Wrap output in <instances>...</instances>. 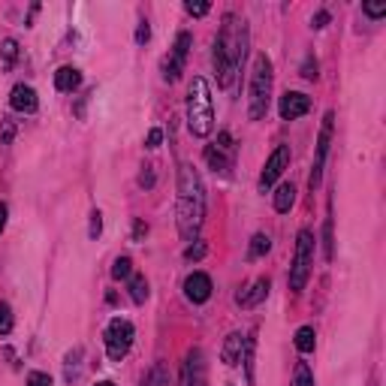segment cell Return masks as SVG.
<instances>
[{
	"label": "cell",
	"instance_id": "cell-15",
	"mask_svg": "<svg viewBox=\"0 0 386 386\" xmlns=\"http://www.w3.org/2000/svg\"><path fill=\"white\" fill-rule=\"evenodd\" d=\"M242 350H245V335L242 332H229L224 350H220V360H224V365L233 369V365L242 362Z\"/></svg>",
	"mask_w": 386,
	"mask_h": 386
},
{
	"label": "cell",
	"instance_id": "cell-10",
	"mask_svg": "<svg viewBox=\"0 0 386 386\" xmlns=\"http://www.w3.org/2000/svg\"><path fill=\"white\" fill-rule=\"evenodd\" d=\"M181 386H208L206 380V356L199 347H193L187 353L185 365H181Z\"/></svg>",
	"mask_w": 386,
	"mask_h": 386
},
{
	"label": "cell",
	"instance_id": "cell-22",
	"mask_svg": "<svg viewBox=\"0 0 386 386\" xmlns=\"http://www.w3.org/2000/svg\"><path fill=\"white\" fill-rule=\"evenodd\" d=\"M269 251H272V238L265 236V233H256L251 238V251H247V256H251V260H256V256H265Z\"/></svg>",
	"mask_w": 386,
	"mask_h": 386
},
{
	"label": "cell",
	"instance_id": "cell-37",
	"mask_svg": "<svg viewBox=\"0 0 386 386\" xmlns=\"http://www.w3.org/2000/svg\"><path fill=\"white\" fill-rule=\"evenodd\" d=\"M160 142H163V130H151L148 133V139H145V148H160Z\"/></svg>",
	"mask_w": 386,
	"mask_h": 386
},
{
	"label": "cell",
	"instance_id": "cell-38",
	"mask_svg": "<svg viewBox=\"0 0 386 386\" xmlns=\"http://www.w3.org/2000/svg\"><path fill=\"white\" fill-rule=\"evenodd\" d=\"M148 386H167V374H163V369H160V365L151 371V380H148Z\"/></svg>",
	"mask_w": 386,
	"mask_h": 386
},
{
	"label": "cell",
	"instance_id": "cell-30",
	"mask_svg": "<svg viewBox=\"0 0 386 386\" xmlns=\"http://www.w3.org/2000/svg\"><path fill=\"white\" fill-rule=\"evenodd\" d=\"M362 13L369 18H383L386 15V0H380V3H362Z\"/></svg>",
	"mask_w": 386,
	"mask_h": 386
},
{
	"label": "cell",
	"instance_id": "cell-16",
	"mask_svg": "<svg viewBox=\"0 0 386 386\" xmlns=\"http://www.w3.org/2000/svg\"><path fill=\"white\" fill-rule=\"evenodd\" d=\"M206 163L215 172H220V176H229V167H233V157H229V154H224L217 148V145H208L206 148Z\"/></svg>",
	"mask_w": 386,
	"mask_h": 386
},
{
	"label": "cell",
	"instance_id": "cell-34",
	"mask_svg": "<svg viewBox=\"0 0 386 386\" xmlns=\"http://www.w3.org/2000/svg\"><path fill=\"white\" fill-rule=\"evenodd\" d=\"M79 360H82V350L76 347V350H72V353L67 356V380L76 378V362H79Z\"/></svg>",
	"mask_w": 386,
	"mask_h": 386
},
{
	"label": "cell",
	"instance_id": "cell-26",
	"mask_svg": "<svg viewBox=\"0 0 386 386\" xmlns=\"http://www.w3.org/2000/svg\"><path fill=\"white\" fill-rule=\"evenodd\" d=\"M317 70H320V67H317V58H314V54H305V61H302L299 76H302V79H308V82H314V79L320 76Z\"/></svg>",
	"mask_w": 386,
	"mask_h": 386
},
{
	"label": "cell",
	"instance_id": "cell-19",
	"mask_svg": "<svg viewBox=\"0 0 386 386\" xmlns=\"http://www.w3.org/2000/svg\"><path fill=\"white\" fill-rule=\"evenodd\" d=\"M254 353H256V335L251 332L245 338V350H242V362H245V378L247 386H254Z\"/></svg>",
	"mask_w": 386,
	"mask_h": 386
},
{
	"label": "cell",
	"instance_id": "cell-13",
	"mask_svg": "<svg viewBox=\"0 0 386 386\" xmlns=\"http://www.w3.org/2000/svg\"><path fill=\"white\" fill-rule=\"evenodd\" d=\"M9 106L22 115H33L40 109V100H36V91L31 85H15L13 94H9Z\"/></svg>",
	"mask_w": 386,
	"mask_h": 386
},
{
	"label": "cell",
	"instance_id": "cell-27",
	"mask_svg": "<svg viewBox=\"0 0 386 386\" xmlns=\"http://www.w3.org/2000/svg\"><path fill=\"white\" fill-rule=\"evenodd\" d=\"M13 308L6 305V302H0V335H9L13 332Z\"/></svg>",
	"mask_w": 386,
	"mask_h": 386
},
{
	"label": "cell",
	"instance_id": "cell-41",
	"mask_svg": "<svg viewBox=\"0 0 386 386\" xmlns=\"http://www.w3.org/2000/svg\"><path fill=\"white\" fill-rule=\"evenodd\" d=\"M6 217H9V208H6V202H0V233L6 229Z\"/></svg>",
	"mask_w": 386,
	"mask_h": 386
},
{
	"label": "cell",
	"instance_id": "cell-2",
	"mask_svg": "<svg viewBox=\"0 0 386 386\" xmlns=\"http://www.w3.org/2000/svg\"><path fill=\"white\" fill-rule=\"evenodd\" d=\"M178 233L181 238L193 242L196 233L202 229V220H206V187H202L199 172L190 167V163H181L178 169Z\"/></svg>",
	"mask_w": 386,
	"mask_h": 386
},
{
	"label": "cell",
	"instance_id": "cell-36",
	"mask_svg": "<svg viewBox=\"0 0 386 386\" xmlns=\"http://www.w3.org/2000/svg\"><path fill=\"white\" fill-rule=\"evenodd\" d=\"M13 133H15L13 121H9V118H3V133H0V145H9V142H13Z\"/></svg>",
	"mask_w": 386,
	"mask_h": 386
},
{
	"label": "cell",
	"instance_id": "cell-11",
	"mask_svg": "<svg viewBox=\"0 0 386 386\" xmlns=\"http://www.w3.org/2000/svg\"><path fill=\"white\" fill-rule=\"evenodd\" d=\"M278 112H281L284 121H296V118L311 112V97L302 94V91H287L278 103Z\"/></svg>",
	"mask_w": 386,
	"mask_h": 386
},
{
	"label": "cell",
	"instance_id": "cell-8",
	"mask_svg": "<svg viewBox=\"0 0 386 386\" xmlns=\"http://www.w3.org/2000/svg\"><path fill=\"white\" fill-rule=\"evenodd\" d=\"M190 45H193V36H190L187 31H181V33L176 36V45H172L169 58L163 61V79H167V82H178V76L185 72V63H187Z\"/></svg>",
	"mask_w": 386,
	"mask_h": 386
},
{
	"label": "cell",
	"instance_id": "cell-24",
	"mask_svg": "<svg viewBox=\"0 0 386 386\" xmlns=\"http://www.w3.org/2000/svg\"><path fill=\"white\" fill-rule=\"evenodd\" d=\"M130 275H133V260L130 256H118V260L112 263V278L124 281V278H130Z\"/></svg>",
	"mask_w": 386,
	"mask_h": 386
},
{
	"label": "cell",
	"instance_id": "cell-4",
	"mask_svg": "<svg viewBox=\"0 0 386 386\" xmlns=\"http://www.w3.org/2000/svg\"><path fill=\"white\" fill-rule=\"evenodd\" d=\"M272 61L269 54H256L254 72H251V91H247V118L260 121L269 112V100H272Z\"/></svg>",
	"mask_w": 386,
	"mask_h": 386
},
{
	"label": "cell",
	"instance_id": "cell-17",
	"mask_svg": "<svg viewBox=\"0 0 386 386\" xmlns=\"http://www.w3.org/2000/svg\"><path fill=\"white\" fill-rule=\"evenodd\" d=\"M82 85V72L76 67H61L54 72V88L58 91H76Z\"/></svg>",
	"mask_w": 386,
	"mask_h": 386
},
{
	"label": "cell",
	"instance_id": "cell-35",
	"mask_svg": "<svg viewBox=\"0 0 386 386\" xmlns=\"http://www.w3.org/2000/svg\"><path fill=\"white\" fill-rule=\"evenodd\" d=\"M148 40H151V27H148V22H139V27H136V43L145 45Z\"/></svg>",
	"mask_w": 386,
	"mask_h": 386
},
{
	"label": "cell",
	"instance_id": "cell-5",
	"mask_svg": "<svg viewBox=\"0 0 386 386\" xmlns=\"http://www.w3.org/2000/svg\"><path fill=\"white\" fill-rule=\"evenodd\" d=\"M314 233L311 229H299L296 236V254H293V265H290V290L302 293L311 278V265H314Z\"/></svg>",
	"mask_w": 386,
	"mask_h": 386
},
{
	"label": "cell",
	"instance_id": "cell-18",
	"mask_svg": "<svg viewBox=\"0 0 386 386\" xmlns=\"http://www.w3.org/2000/svg\"><path fill=\"white\" fill-rule=\"evenodd\" d=\"M293 206H296V187H293V185H281L278 190H275V211L287 215Z\"/></svg>",
	"mask_w": 386,
	"mask_h": 386
},
{
	"label": "cell",
	"instance_id": "cell-28",
	"mask_svg": "<svg viewBox=\"0 0 386 386\" xmlns=\"http://www.w3.org/2000/svg\"><path fill=\"white\" fill-rule=\"evenodd\" d=\"M206 254H208V245H206V242H193L187 251H185V260H187V263H199Z\"/></svg>",
	"mask_w": 386,
	"mask_h": 386
},
{
	"label": "cell",
	"instance_id": "cell-3",
	"mask_svg": "<svg viewBox=\"0 0 386 386\" xmlns=\"http://www.w3.org/2000/svg\"><path fill=\"white\" fill-rule=\"evenodd\" d=\"M187 127L199 139H206L215 130V100H211V88L202 76H193L187 88Z\"/></svg>",
	"mask_w": 386,
	"mask_h": 386
},
{
	"label": "cell",
	"instance_id": "cell-6",
	"mask_svg": "<svg viewBox=\"0 0 386 386\" xmlns=\"http://www.w3.org/2000/svg\"><path fill=\"white\" fill-rule=\"evenodd\" d=\"M133 335H136V329H133L130 320L115 317L112 323L106 326V353H109V360L121 362L124 356L130 353V347H133Z\"/></svg>",
	"mask_w": 386,
	"mask_h": 386
},
{
	"label": "cell",
	"instance_id": "cell-9",
	"mask_svg": "<svg viewBox=\"0 0 386 386\" xmlns=\"http://www.w3.org/2000/svg\"><path fill=\"white\" fill-rule=\"evenodd\" d=\"M287 167H290V145H278V148L272 151V157L265 160L263 172H260V190H269L275 181L284 176Z\"/></svg>",
	"mask_w": 386,
	"mask_h": 386
},
{
	"label": "cell",
	"instance_id": "cell-14",
	"mask_svg": "<svg viewBox=\"0 0 386 386\" xmlns=\"http://www.w3.org/2000/svg\"><path fill=\"white\" fill-rule=\"evenodd\" d=\"M269 287H272L269 278H256V281L251 284V290H247V293H238L236 302H238L242 308H256L265 296H269Z\"/></svg>",
	"mask_w": 386,
	"mask_h": 386
},
{
	"label": "cell",
	"instance_id": "cell-7",
	"mask_svg": "<svg viewBox=\"0 0 386 386\" xmlns=\"http://www.w3.org/2000/svg\"><path fill=\"white\" fill-rule=\"evenodd\" d=\"M332 127H335V112L323 115V124H320V136H317V154H314V167H311V178L308 185L311 190L320 187V178H323V167L329 157V145H332Z\"/></svg>",
	"mask_w": 386,
	"mask_h": 386
},
{
	"label": "cell",
	"instance_id": "cell-40",
	"mask_svg": "<svg viewBox=\"0 0 386 386\" xmlns=\"http://www.w3.org/2000/svg\"><path fill=\"white\" fill-rule=\"evenodd\" d=\"M326 22H329V13H326V9H320V13L311 18V27H317V31H320V27H326Z\"/></svg>",
	"mask_w": 386,
	"mask_h": 386
},
{
	"label": "cell",
	"instance_id": "cell-25",
	"mask_svg": "<svg viewBox=\"0 0 386 386\" xmlns=\"http://www.w3.org/2000/svg\"><path fill=\"white\" fill-rule=\"evenodd\" d=\"M0 58H3V67H13L15 58H18V43L3 40V45H0Z\"/></svg>",
	"mask_w": 386,
	"mask_h": 386
},
{
	"label": "cell",
	"instance_id": "cell-29",
	"mask_svg": "<svg viewBox=\"0 0 386 386\" xmlns=\"http://www.w3.org/2000/svg\"><path fill=\"white\" fill-rule=\"evenodd\" d=\"M332 217H326V226H323V256L332 260Z\"/></svg>",
	"mask_w": 386,
	"mask_h": 386
},
{
	"label": "cell",
	"instance_id": "cell-32",
	"mask_svg": "<svg viewBox=\"0 0 386 386\" xmlns=\"http://www.w3.org/2000/svg\"><path fill=\"white\" fill-rule=\"evenodd\" d=\"M27 386H52V378L45 371H31L27 374Z\"/></svg>",
	"mask_w": 386,
	"mask_h": 386
},
{
	"label": "cell",
	"instance_id": "cell-21",
	"mask_svg": "<svg viewBox=\"0 0 386 386\" xmlns=\"http://www.w3.org/2000/svg\"><path fill=\"white\" fill-rule=\"evenodd\" d=\"M127 281H130V299L136 302V305H142V302L148 299V293H151L148 290V281H145L142 275H130Z\"/></svg>",
	"mask_w": 386,
	"mask_h": 386
},
{
	"label": "cell",
	"instance_id": "cell-20",
	"mask_svg": "<svg viewBox=\"0 0 386 386\" xmlns=\"http://www.w3.org/2000/svg\"><path fill=\"white\" fill-rule=\"evenodd\" d=\"M293 344H296L299 353H311V350H314V344H317L314 329H311V326H299L296 329V338H293Z\"/></svg>",
	"mask_w": 386,
	"mask_h": 386
},
{
	"label": "cell",
	"instance_id": "cell-42",
	"mask_svg": "<svg viewBox=\"0 0 386 386\" xmlns=\"http://www.w3.org/2000/svg\"><path fill=\"white\" fill-rule=\"evenodd\" d=\"M145 233H148V226H145V224H142V220H136V229H133V238H136V242H139V238H142Z\"/></svg>",
	"mask_w": 386,
	"mask_h": 386
},
{
	"label": "cell",
	"instance_id": "cell-1",
	"mask_svg": "<svg viewBox=\"0 0 386 386\" xmlns=\"http://www.w3.org/2000/svg\"><path fill=\"white\" fill-rule=\"evenodd\" d=\"M245 54H247V24L238 22L233 13H226L224 27H220L215 45H211V63H215L220 88L233 85L236 72L245 67Z\"/></svg>",
	"mask_w": 386,
	"mask_h": 386
},
{
	"label": "cell",
	"instance_id": "cell-39",
	"mask_svg": "<svg viewBox=\"0 0 386 386\" xmlns=\"http://www.w3.org/2000/svg\"><path fill=\"white\" fill-rule=\"evenodd\" d=\"M139 185H142V187H154V172H151V167H145V169L139 172Z\"/></svg>",
	"mask_w": 386,
	"mask_h": 386
},
{
	"label": "cell",
	"instance_id": "cell-43",
	"mask_svg": "<svg viewBox=\"0 0 386 386\" xmlns=\"http://www.w3.org/2000/svg\"><path fill=\"white\" fill-rule=\"evenodd\" d=\"M97 386H115V383H112V380H100Z\"/></svg>",
	"mask_w": 386,
	"mask_h": 386
},
{
	"label": "cell",
	"instance_id": "cell-12",
	"mask_svg": "<svg viewBox=\"0 0 386 386\" xmlns=\"http://www.w3.org/2000/svg\"><path fill=\"white\" fill-rule=\"evenodd\" d=\"M185 296L193 305H202V302L211 299V278L206 272H193L185 278Z\"/></svg>",
	"mask_w": 386,
	"mask_h": 386
},
{
	"label": "cell",
	"instance_id": "cell-33",
	"mask_svg": "<svg viewBox=\"0 0 386 386\" xmlns=\"http://www.w3.org/2000/svg\"><path fill=\"white\" fill-rule=\"evenodd\" d=\"M208 9H211V3H185V13H187V15H193V18L208 15Z\"/></svg>",
	"mask_w": 386,
	"mask_h": 386
},
{
	"label": "cell",
	"instance_id": "cell-31",
	"mask_svg": "<svg viewBox=\"0 0 386 386\" xmlns=\"http://www.w3.org/2000/svg\"><path fill=\"white\" fill-rule=\"evenodd\" d=\"M100 233H103V215H100V211H94V215H91L88 236H91V238H100Z\"/></svg>",
	"mask_w": 386,
	"mask_h": 386
},
{
	"label": "cell",
	"instance_id": "cell-23",
	"mask_svg": "<svg viewBox=\"0 0 386 386\" xmlns=\"http://www.w3.org/2000/svg\"><path fill=\"white\" fill-rule=\"evenodd\" d=\"M293 386H314V371H311L308 362H296V371H293Z\"/></svg>",
	"mask_w": 386,
	"mask_h": 386
}]
</instances>
